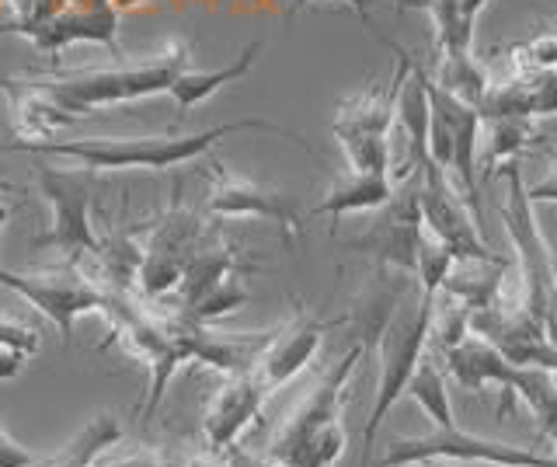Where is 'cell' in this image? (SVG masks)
Here are the masks:
<instances>
[{
    "label": "cell",
    "mask_w": 557,
    "mask_h": 467,
    "mask_svg": "<svg viewBox=\"0 0 557 467\" xmlns=\"http://www.w3.org/2000/svg\"><path fill=\"white\" fill-rule=\"evenodd\" d=\"M191 66V46L185 39L164 42L157 53L133 60V63H115V66H52V71H35V74H17L4 77L0 84H14V88L42 91L49 101H57L63 112L74 119H87L104 109L133 106L153 95H168L174 77Z\"/></svg>",
    "instance_id": "6da1fadb"
},
{
    "label": "cell",
    "mask_w": 557,
    "mask_h": 467,
    "mask_svg": "<svg viewBox=\"0 0 557 467\" xmlns=\"http://www.w3.org/2000/svg\"><path fill=\"white\" fill-rule=\"evenodd\" d=\"M278 133L286 140H296L307 153L310 144L300 133H289L286 126L269 123V119H237V123H220L199 133H164V136H81V140H0V153H46V158H70L87 171H168L202 158L220 140L234 133Z\"/></svg>",
    "instance_id": "7a4b0ae2"
},
{
    "label": "cell",
    "mask_w": 557,
    "mask_h": 467,
    "mask_svg": "<svg viewBox=\"0 0 557 467\" xmlns=\"http://www.w3.org/2000/svg\"><path fill=\"white\" fill-rule=\"evenodd\" d=\"M362 356L366 342H356L352 349L335 359V367L318 380V388L289 411L283 429L275 432L269 460L286 467H335L342 460L348 446L342 411Z\"/></svg>",
    "instance_id": "3957f363"
},
{
    "label": "cell",
    "mask_w": 557,
    "mask_h": 467,
    "mask_svg": "<svg viewBox=\"0 0 557 467\" xmlns=\"http://www.w3.org/2000/svg\"><path fill=\"white\" fill-rule=\"evenodd\" d=\"M505 179V199L498 213L505 220V234H509L516 248L519 266V307L544 328L547 339L557 345V258L550 251V241L544 237L533 213V202L527 199V185H522L519 164L502 168Z\"/></svg>",
    "instance_id": "277c9868"
},
{
    "label": "cell",
    "mask_w": 557,
    "mask_h": 467,
    "mask_svg": "<svg viewBox=\"0 0 557 467\" xmlns=\"http://www.w3.org/2000/svg\"><path fill=\"white\" fill-rule=\"evenodd\" d=\"M432 304L435 297H425V293H414V297H405L394 315L387 318V324L380 328L376 342V394H373V408L366 415L362 426V454H359V467L373 464V446H376V432L387 422L391 408L405 397L408 380L418 367V359L429 349V324H432Z\"/></svg>",
    "instance_id": "5b68a950"
},
{
    "label": "cell",
    "mask_w": 557,
    "mask_h": 467,
    "mask_svg": "<svg viewBox=\"0 0 557 467\" xmlns=\"http://www.w3.org/2000/svg\"><path fill=\"white\" fill-rule=\"evenodd\" d=\"M0 286H8L17 297H25L39 315L57 328L60 342L70 345L74 339V324L84 315H104L109 310L112 293L98 286L77 262H60L46 269H25L14 272L0 266Z\"/></svg>",
    "instance_id": "8992f818"
},
{
    "label": "cell",
    "mask_w": 557,
    "mask_h": 467,
    "mask_svg": "<svg viewBox=\"0 0 557 467\" xmlns=\"http://www.w3.org/2000/svg\"><path fill=\"white\" fill-rule=\"evenodd\" d=\"M425 460H463V464H487V467H554L547 454H536L530 446L519 443H502L474 437V432L453 426H432L425 437H408L394 440L376 460L380 467H408V464H425Z\"/></svg>",
    "instance_id": "52a82bcc"
},
{
    "label": "cell",
    "mask_w": 557,
    "mask_h": 467,
    "mask_svg": "<svg viewBox=\"0 0 557 467\" xmlns=\"http://www.w3.org/2000/svg\"><path fill=\"white\" fill-rule=\"evenodd\" d=\"M39 193L52 210V228L35 237V248H52L63 255V262H77L81 255H101V237L91 223L95 188L84 171H63L52 164L35 168Z\"/></svg>",
    "instance_id": "ba28073f"
},
{
    "label": "cell",
    "mask_w": 557,
    "mask_h": 467,
    "mask_svg": "<svg viewBox=\"0 0 557 467\" xmlns=\"http://www.w3.org/2000/svg\"><path fill=\"white\" fill-rule=\"evenodd\" d=\"M209 231L213 228L196 210L182 206V199H174L168 206V213L157 220V228H150V237L144 245V262H139L136 272V283L147 300H161L178 290L188 258L196 255Z\"/></svg>",
    "instance_id": "9c48e42d"
},
{
    "label": "cell",
    "mask_w": 557,
    "mask_h": 467,
    "mask_svg": "<svg viewBox=\"0 0 557 467\" xmlns=\"http://www.w3.org/2000/svg\"><path fill=\"white\" fill-rule=\"evenodd\" d=\"M418 175V206L422 223L457 258H498L478 228V210L463 199V193L449 182V171L435 161H425L414 171Z\"/></svg>",
    "instance_id": "30bf717a"
},
{
    "label": "cell",
    "mask_w": 557,
    "mask_h": 467,
    "mask_svg": "<svg viewBox=\"0 0 557 467\" xmlns=\"http://www.w3.org/2000/svg\"><path fill=\"white\" fill-rule=\"evenodd\" d=\"M209 199H206V213H213L220 220H240V217H261L278 223V231L286 234V241L293 245L304 231V213L300 202H296L293 193H283V188L261 185L248 175H234L231 168L213 161L209 164Z\"/></svg>",
    "instance_id": "8fae6325"
},
{
    "label": "cell",
    "mask_w": 557,
    "mask_h": 467,
    "mask_svg": "<svg viewBox=\"0 0 557 467\" xmlns=\"http://www.w3.org/2000/svg\"><path fill=\"white\" fill-rule=\"evenodd\" d=\"M373 223L362 237L348 241L352 251H366L376 258L380 269H394L414 275L418 237H422V206H418V175H408L405 188H394V196L373 210Z\"/></svg>",
    "instance_id": "7c38bea8"
},
{
    "label": "cell",
    "mask_w": 557,
    "mask_h": 467,
    "mask_svg": "<svg viewBox=\"0 0 557 467\" xmlns=\"http://www.w3.org/2000/svg\"><path fill=\"white\" fill-rule=\"evenodd\" d=\"M345 321L348 318H313L307 310H296L289 321L275 324L265 349L258 353L255 367H251L261 391L272 397L278 388H286L296 373H304L313 362V356L321 353L324 335Z\"/></svg>",
    "instance_id": "4fadbf2b"
},
{
    "label": "cell",
    "mask_w": 557,
    "mask_h": 467,
    "mask_svg": "<svg viewBox=\"0 0 557 467\" xmlns=\"http://www.w3.org/2000/svg\"><path fill=\"white\" fill-rule=\"evenodd\" d=\"M470 332L498 349L512 367H540L557 373V345L519 304H505L502 297L492 307L470 310Z\"/></svg>",
    "instance_id": "5bb4252c"
},
{
    "label": "cell",
    "mask_w": 557,
    "mask_h": 467,
    "mask_svg": "<svg viewBox=\"0 0 557 467\" xmlns=\"http://www.w3.org/2000/svg\"><path fill=\"white\" fill-rule=\"evenodd\" d=\"M269 405V394L261 391L251 370L226 373L223 384L209 394L202 411V440L209 454H231V446L248 426L261 419Z\"/></svg>",
    "instance_id": "9a60e30c"
},
{
    "label": "cell",
    "mask_w": 557,
    "mask_h": 467,
    "mask_svg": "<svg viewBox=\"0 0 557 467\" xmlns=\"http://www.w3.org/2000/svg\"><path fill=\"white\" fill-rule=\"evenodd\" d=\"M39 53H60L70 42H98L119 57V11L112 0H84V4L60 11L57 19L17 32Z\"/></svg>",
    "instance_id": "2e32d148"
},
{
    "label": "cell",
    "mask_w": 557,
    "mask_h": 467,
    "mask_svg": "<svg viewBox=\"0 0 557 467\" xmlns=\"http://www.w3.org/2000/svg\"><path fill=\"white\" fill-rule=\"evenodd\" d=\"M446 359V373L457 380L463 391L481 394L484 388H498L505 394V405H509V394L516 384L519 367H512L498 349H492L481 335L467 332V339H460L457 345L440 353Z\"/></svg>",
    "instance_id": "e0dca14e"
},
{
    "label": "cell",
    "mask_w": 557,
    "mask_h": 467,
    "mask_svg": "<svg viewBox=\"0 0 557 467\" xmlns=\"http://www.w3.org/2000/svg\"><path fill=\"white\" fill-rule=\"evenodd\" d=\"M258 266L248 262L231 241L220 237L209 231V237L196 248V255L188 258V266L182 272V283H178V304L174 307H191L202 293H209L216 283L231 280V275H251Z\"/></svg>",
    "instance_id": "ac0fdd59"
},
{
    "label": "cell",
    "mask_w": 557,
    "mask_h": 467,
    "mask_svg": "<svg viewBox=\"0 0 557 467\" xmlns=\"http://www.w3.org/2000/svg\"><path fill=\"white\" fill-rule=\"evenodd\" d=\"M394 175H380V171H342L331 179L327 193L310 206V217H331L342 220L348 213H373L394 196Z\"/></svg>",
    "instance_id": "d6986e66"
},
{
    "label": "cell",
    "mask_w": 557,
    "mask_h": 467,
    "mask_svg": "<svg viewBox=\"0 0 557 467\" xmlns=\"http://www.w3.org/2000/svg\"><path fill=\"white\" fill-rule=\"evenodd\" d=\"M261 49H265V42H261V39H251L231 63L216 66V71H196V66H188V71H182L178 77H174L171 91H168L171 101H174V106H178L182 112L199 109L206 98H213L220 88H226V84H234V81H240V77H248V74H251V66L258 63V53H261Z\"/></svg>",
    "instance_id": "ffe728a7"
},
{
    "label": "cell",
    "mask_w": 557,
    "mask_h": 467,
    "mask_svg": "<svg viewBox=\"0 0 557 467\" xmlns=\"http://www.w3.org/2000/svg\"><path fill=\"white\" fill-rule=\"evenodd\" d=\"M505 262L502 258H457L443 283V293L460 300L467 310L492 307L502 300L505 290Z\"/></svg>",
    "instance_id": "44dd1931"
},
{
    "label": "cell",
    "mask_w": 557,
    "mask_h": 467,
    "mask_svg": "<svg viewBox=\"0 0 557 467\" xmlns=\"http://www.w3.org/2000/svg\"><path fill=\"white\" fill-rule=\"evenodd\" d=\"M122 440V422L112 411H101L87 419L70 443H63L52 457H35L32 467H91L104 450Z\"/></svg>",
    "instance_id": "7402d4cb"
},
{
    "label": "cell",
    "mask_w": 557,
    "mask_h": 467,
    "mask_svg": "<svg viewBox=\"0 0 557 467\" xmlns=\"http://www.w3.org/2000/svg\"><path fill=\"white\" fill-rule=\"evenodd\" d=\"M446 95H453L457 101L470 109H481V101L492 88V74H487V66L470 53H440V66H435V74H429Z\"/></svg>",
    "instance_id": "603a6c76"
},
{
    "label": "cell",
    "mask_w": 557,
    "mask_h": 467,
    "mask_svg": "<svg viewBox=\"0 0 557 467\" xmlns=\"http://www.w3.org/2000/svg\"><path fill=\"white\" fill-rule=\"evenodd\" d=\"M509 397H522L536 419V437L554 440L557 437V373L540 367H519L516 384Z\"/></svg>",
    "instance_id": "cb8c5ba5"
},
{
    "label": "cell",
    "mask_w": 557,
    "mask_h": 467,
    "mask_svg": "<svg viewBox=\"0 0 557 467\" xmlns=\"http://www.w3.org/2000/svg\"><path fill=\"white\" fill-rule=\"evenodd\" d=\"M405 394L411 402L429 415L432 426H453V405H449V391H446V373L440 370V362H435L429 353L418 359V367L408 380Z\"/></svg>",
    "instance_id": "d4e9b609"
},
{
    "label": "cell",
    "mask_w": 557,
    "mask_h": 467,
    "mask_svg": "<svg viewBox=\"0 0 557 467\" xmlns=\"http://www.w3.org/2000/svg\"><path fill=\"white\" fill-rule=\"evenodd\" d=\"M487 123V175H495L505 164H519V158L527 153V147L533 144V123L530 119H509V115H498V119H484Z\"/></svg>",
    "instance_id": "484cf974"
},
{
    "label": "cell",
    "mask_w": 557,
    "mask_h": 467,
    "mask_svg": "<svg viewBox=\"0 0 557 467\" xmlns=\"http://www.w3.org/2000/svg\"><path fill=\"white\" fill-rule=\"evenodd\" d=\"M42 349V332L28 321L0 315V380H11L25 370V362Z\"/></svg>",
    "instance_id": "4316f807"
},
{
    "label": "cell",
    "mask_w": 557,
    "mask_h": 467,
    "mask_svg": "<svg viewBox=\"0 0 557 467\" xmlns=\"http://www.w3.org/2000/svg\"><path fill=\"white\" fill-rule=\"evenodd\" d=\"M244 280H248V275H231V280H223L209 293H202L191 307H174V310L185 315L188 321H196V324H213V321L234 315L237 307L248 304V286H244Z\"/></svg>",
    "instance_id": "83f0119b"
},
{
    "label": "cell",
    "mask_w": 557,
    "mask_h": 467,
    "mask_svg": "<svg viewBox=\"0 0 557 467\" xmlns=\"http://www.w3.org/2000/svg\"><path fill=\"white\" fill-rule=\"evenodd\" d=\"M453 262H457V255H453L432 231L422 228V237H418V255H414V283H418V293H425V297H435V293L443 290Z\"/></svg>",
    "instance_id": "f1b7e54d"
},
{
    "label": "cell",
    "mask_w": 557,
    "mask_h": 467,
    "mask_svg": "<svg viewBox=\"0 0 557 467\" xmlns=\"http://www.w3.org/2000/svg\"><path fill=\"white\" fill-rule=\"evenodd\" d=\"M516 77H530V81H544L557 74V32H544L530 42H519L509 49Z\"/></svg>",
    "instance_id": "f546056e"
},
{
    "label": "cell",
    "mask_w": 557,
    "mask_h": 467,
    "mask_svg": "<svg viewBox=\"0 0 557 467\" xmlns=\"http://www.w3.org/2000/svg\"><path fill=\"white\" fill-rule=\"evenodd\" d=\"M32 464H35L32 450H25L4 426H0V467H32Z\"/></svg>",
    "instance_id": "4dcf8cb0"
},
{
    "label": "cell",
    "mask_w": 557,
    "mask_h": 467,
    "mask_svg": "<svg viewBox=\"0 0 557 467\" xmlns=\"http://www.w3.org/2000/svg\"><path fill=\"white\" fill-rule=\"evenodd\" d=\"M527 199H530L533 206H536V202H557V164H554L540 182L527 185Z\"/></svg>",
    "instance_id": "1f68e13d"
},
{
    "label": "cell",
    "mask_w": 557,
    "mask_h": 467,
    "mask_svg": "<svg viewBox=\"0 0 557 467\" xmlns=\"http://www.w3.org/2000/svg\"><path fill=\"white\" fill-rule=\"evenodd\" d=\"M91 467H174L161 457H150V454H133V457H119V460H95Z\"/></svg>",
    "instance_id": "d6a6232c"
},
{
    "label": "cell",
    "mask_w": 557,
    "mask_h": 467,
    "mask_svg": "<svg viewBox=\"0 0 557 467\" xmlns=\"http://www.w3.org/2000/svg\"><path fill=\"white\" fill-rule=\"evenodd\" d=\"M457 8H460V22H463V28L474 32V25H478V19H481V11L487 8V0H457Z\"/></svg>",
    "instance_id": "836d02e7"
},
{
    "label": "cell",
    "mask_w": 557,
    "mask_h": 467,
    "mask_svg": "<svg viewBox=\"0 0 557 467\" xmlns=\"http://www.w3.org/2000/svg\"><path fill=\"white\" fill-rule=\"evenodd\" d=\"M307 4H310V0H293V8H289V19H293V14H296V11H300V8H307ZM345 4H348V8H352V11L359 14V19H362V25H366V28H370V32H373V19H370V4H366V0H345Z\"/></svg>",
    "instance_id": "e575fe53"
},
{
    "label": "cell",
    "mask_w": 557,
    "mask_h": 467,
    "mask_svg": "<svg viewBox=\"0 0 557 467\" xmlns=\"http://www.w3.org/2000/svg\"><path fill=\"white\" fill-rule=\"evenodd\" d=\"M182 467H226L223 454H209V450H202V454H191Z\"/></svg>",
    "instance_id": "d590c367"
},
{
    "label": "cell",
    "mask_w": 557,
    "mask_h": 467,
    "mask_svg": "<svg viewBox=\"0 0 557 467\" xmlns=\"http://www.w3.org/2000/svg\"><path fill=\"white\" fill-rule=\"evenodd\" d=\"M4 196H8V193H0V231H4V228H8V220L14 217V206H11Z\"/></svg>",
    "instance_id": "8d00e7d4"
},
{
    "label": "cell",
    "mask_w": 557,
    "mask_h": 467,
    "mask_svg": "<svg viewBox=\"0 0 557 467\" xmlns=\"http://www.w3.org/2000/svg\"><path fill=\"white\" fill-rule=\"evenodd\" d=\"M0 193H8V196H22V188H17V182H11L8 175H0Z\"/></svg>",
    "instance_id": "74e56055"
},
{
    "label": "cell",
    "mask_w": 557,
    "mask_h": 467,
    "mask_svg": "<svg viewBox=\"0 0 557 467\" xmlns=\"http://www.w3.org/2000/svg\"><path fill=\"white\" fill-rule=\"evenodd\" d=\"M408 467H440V460H425V464H408Z\"/></svg>",
    "instance_id": "f35d334b"
},
{
    "label": "cell",
    "mask_w": 557,
    "mask_h": 467,
    "mask_svg": "<svg viewBox=\"0 0 557 467\" xmlns=\"http://www.w3.org/2000/svg\"><path fill=\"white\" fill-rule=\"evenodd\" d=\"M411 8V0H397V11H408Z\"/></svg>",
    "instance_id": "ab89813d"
},
{
    "label": "cell",
    "mask_w": 557,
    "mask_h": 467,
    "mask_svg": "<svg viewBox=\"0 0 557 467\" xmlns=\"http://www.w3.org/2000/svg\"><path fill=\"white\" fill-rule=\"evenodd\" d=\"M550 446H554V454H550V460H554V467H557V437L550 440Z\"/></svg>",
    "instance_id": "60d3db41"
},
{
    "label": "cell",
    "mask_w": 557,
    "mask_h": 467,
    "mask_svg": "<svg viewBox=\"0 0 557 467\" xmlns=\"http://www.w3.org/2000/svg\"><path fill=\"white\" fill-rule=\"evenodd\" d=\"M265 467H286V464H275V460H265Z\"/></svg>",
    "instance_id": "b9f144b4"
}]
</instances>
